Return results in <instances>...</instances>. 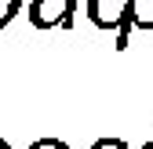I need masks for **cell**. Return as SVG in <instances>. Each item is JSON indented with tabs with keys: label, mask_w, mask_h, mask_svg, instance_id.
Masks as SVG:
<instances>
[{
	"label": "cell",
	"mask_w": 153,
	"mask_h": 149,
	"mask_svg": "<svg viewBox=\"0 0 153 149\" xmlns=\"http://www.w3.org/2000/svg\"><path fill=\"white\" fill-rule=\"evenodd\" d=\"M91 149H131V145H128L124 138H95Z\"/></svg>",
	"instance_id": "5b68a950"
},
{
	"label": "cell",
	"mask_w": 153,
	"mask_h": 149,
	"mask_svg": "<svg viewBox=\"0 0 153 149\" xmlns=\"http://www.w3.org/2000/svg\"><path fill=\"white\" fill-rule=\"evenodd\" d=\"M73 7L76 0H29V26L33 29H55L73 26Z\"/></svg>",
	"instance_id": "7a4b0ae2"
},
{
	"label": "cell",
	"mask_w": 153,
	"mask_h": 149,
	"mask_svg": "<svg viewBox=\"0 0 153 149\" xmlns=\"http://www.w3.org/2000/svg\"><path fill=\"white\" fill-rule=\"evenodd\" d=\"M142 149H153V138H149V142H146V145H142Z\"/></svg>",
	"instance_id": "ba28073f"
},
{
	"label": "cell",
	"mask_w": 153,
	"mask_h": 149,
	"mask_svg": "<svg viewBox=\"0 0 153 149\" xmlns=\"http://www.w3.org/2000/svg\"><path fill=\"white\" fill-rule=\"evenodd\" d=\"M0 149H11V145H7V142H4V138H0Z\"/></svg>",
	"instance_id": "52a82bcc"
},
{
	"label": "cell",
	"mask_w": 153,
	"mask_h": 149,
	"mask_svg": "<svg viewBox=\"0 0 153 149\" xmlns=\"http://www.w3.org/2000/svg\"><path fill=\"white\" fill-rule=\"evenodd\" d=\"M84 15L91 18L95 29L117 33V51L128 47V33H131V0H84Z\"/></svg>",
	"instance_id": "6da1fadb"
},
{
	"label": "cell",
	"mask_w": 153,
	"mask_h": 149,
	"mask_svg": "<svg viewBox=\"0 0 153 149\" xmlns=\"http://www.w3.org/2000/svg\"><path fill=\"white\" fill-rule=\"evenodd\" d=\"M131 29H153V0H131Z\"/></svg>",
	"instance_id": "3957f363"
},
{
	"label": "cell",
	"mask_w": 153,
	"mask_h": 149,
	"mask_svg": "<svg viewBox=\"0 0 153 149\" xmlns=\"http://www.w3.org/2000/svg\"><path fill=\"white\" fill-rule=\"evenodd\" d=\"M18 7H22V0H0V29L18 15Z\"/></svg>",
	"instance_id": "277c9868"
},
{
	"label": "cell",
	"mask_w": 153,
	"mask_h": 149,
	"mask_svg": "<svg viewBox=\"0 0 153 149\" xmlns=\"http://www.w3.org/2000/svg\"><path fill=\"white\" fill-rule=\"evenodd\" d=\"M29 149H69V145H66L62 138H36Z\"/></svg>",
	"instance_id": "8992f818"
}]
</instances>
